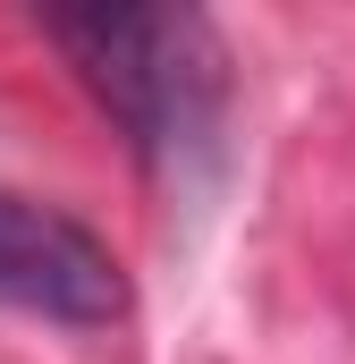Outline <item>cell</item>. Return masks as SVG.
Returning a JSON list of instances; mask_svg holds the SVG:
<instances>
[{
  "mask_svg": "<svg viewBox=\"0 0 355 364\" xmlns=\"http://www.w3.org/2000/svg\"><path fill=\"white\" fill-rule=\"evenodd\" d=\"M43 43L153 170L212 153L229 110V43L203 9H51Z\"/></svg>",
  "mask_w": 355,
  "mask_h": 364,
  "instance_id": "cell-1",
  "label": "cell"
},
{
  "mask_svg": "<svg viewBox=\"0 0 355 364\" xmlns=\"http://www.w3.org/2000/svg\"><path fill=\"white\" fill-rule=\"evenodd\" d=\"M0 305L68 331H110L127 322V263L77 212L0 186Z\"/></svg>",
  "mask_w": 355,
  "mask_h": 364,
  "instance_id": "cell-2",
  "label": "cell"
}]
</instances>
